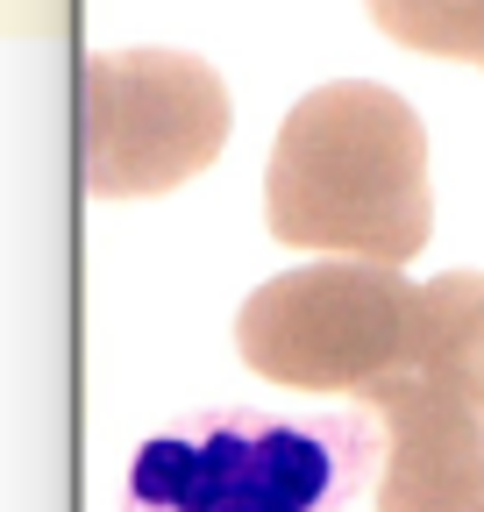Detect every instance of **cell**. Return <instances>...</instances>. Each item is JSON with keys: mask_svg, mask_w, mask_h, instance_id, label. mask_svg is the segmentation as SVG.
Listing matches in <instances>:
<instances>
[{"mask_svg": "<svg viewBox=\"0 0 484 512\" xmlns=\"http://www.w3.org/2000/svg\"><path fill=\"white\" fill-rule=\"evenodd\" d=\"M371 22L420 57H484V0H363Z\"/></svg>", "mask_w": 484, "mask_h": 512, "instance_id": "7", "label": "cell"}, {"mask_svg": "<svg viewBox=\"0 0 484 512\" xmlns=\"http://www.w3.org/2000/svg\"><path fill=\"white\" fill-rule=\"evenodd\" d=\"M264 221L285 249H328L363 264H406L435 228L428 128L371 79L299 93L278 121L264 171Z\"/></svg>", "mask_w": 484, "mask_h": 512, "instance_id": "1", "label": "cell"}, {"mask_svg": "<svg viewBox=\"0 0 484 512\" xmlns=\"http://www.w3.org/2000/svg\"><path fill=\"white\" fill-rule=\"evenodd\" d=\"M378 512H484V406L428 370L371 384Z\"/></svg>", "mask_w": 484, "mask_h": 512, "instance_id": "5", "label": "cell"}, {"mask_svg": "<svg viewBox=\"0 0 484 512\" xmlns=\"http://www.w3.org/2000/svg\"><path fill=\"white\" fill-rule=\"evenodd\" d=\"M228 86L193 50H100L86 57V192L150 200L200 178L228 143Z\"/></svg>", "mask_w": 484, "mask_h": 512, "instance_id": "4", "label": "cell"}, {"mask_svg": "<svg viewBox=\"0 0 484 512\" xmlns=\"http://www.w3.org/2000/svg\"><path fill=\"white\" fill-rule=\"evenodd\" d=\"M235 349L257 377L285 392H371L413 370L420 349V285L399 264L328 256L264 278L235 313Z\"/></svg>", "mask_w": 484, "mask_h": 512, "instance_id": "3", "label": "cell"}, {"mask_svg": "<svg viewBox=\"0 0 484 512\" xmlns=\"http://www.w3.org/2000/svg\"><path fill=\"white\" fill-rule=\"evenodd\" d=\"M371 463V413L214 406L143 441L129 470V512H335Z\"/></svg>", "mask_w": 484, "mask_h": 512, "instance_id": "2", "label": "cell"}, {"mask_svg": "<svg viewBox=\"0 0 484 512\" xmlns=\"http://www.w3.org/2000/svg\"><path fill=\"white\" fill-rule=\"evenodd\" d=\"M413 370L456 384L484 406V271H449L420 285V349Z\"/></svg>", "mask_w": 484, "mask_h": 512, "instance_id": "6", "label": "cell"}, {"mask_svg": "<svg viewBox=\"0 0 484 512\" xmlns=\"http://www.w3.org/2000/svg\"><path fill=\"white\" fill-rule=\"evenodd\" d=\"M477 64H484V57H477Z\"/></svg>", "mask_w": 484, "mask_h": 512, "instance_id": "8", "label": "cell"}]
</instances>
